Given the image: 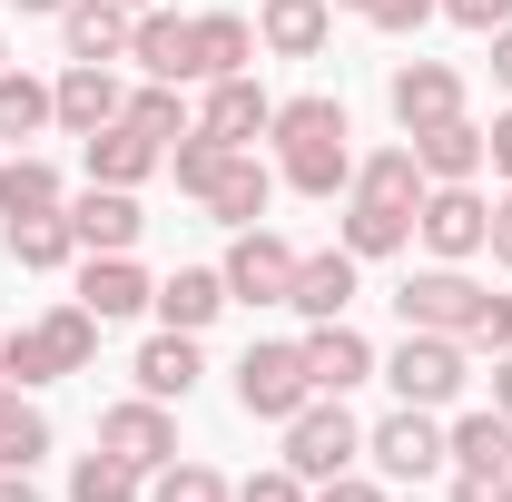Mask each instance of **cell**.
Instances as JSON below:
<instances>
[{"label": "cell", "mask_w": 512, "mask_h": 502, "mask_svg": "<svg viewBox=\"0 0 512 502\" xmlns=\"http://www.w3.org/2000/svg\"><path fill=\"white\" fill-rule=\"evenodd\" d=\"M444 502H512V473H453Z\"/></svg>", "instance_id": "60d3db41"}, {"label": "cell", "mask_w": 512, "mask_h": 502, "mask_svg": "<svg viewBox=\"0 0 512 502\" xmlns=\"http://www.w3.org/2000/svg\"><path fill=\"white\" fill-rule=\"evenodd\" d=\"M266 197H276V168H266L256 148H227V158H217V178L197 188V207H207L217 227H256V217H266Z\"/></svg>", "instance_id": "5bb4252c"}, {"label": "cell", "mask_w": 512, "mask_h": 502, "mask_svg": "<svg viewBox=\"0 0 512 502\" xmlns=\"http://www.w3.org/2000/svg\"><path fill=\"white\" fill-rule=\"evenodd\" d=\"M473 375V345L463 335H424V325H404V345L384 355V384H394V404H424V414H444L453 394Z\"/></svg>", "instance_id": "3957f363"}, {"label": "cell", "mask_w": 512, "mask_h": 502, "mask_svg": "<svg viewBox=\"0 0 512 502\" xmlns=\"http://www.w3.org/2000/svg\"><path fill=\"white\" fill-rule=\"evenodd\" d=\"M493 404H503V414H512V345H503V355H493Z\"/></svg>", "instance_id": "7dc6e473"}, {"label": "cell", "mask_w": 512, "mask_h": 502, "mask_svg": "<svg viewBox=\"0 0 512 502\" xmlns=\"http://www.w3.org/2000/svg\"><path fill=\"white\" fill-rule=\"evenodd\" d=\"M148 502H237V483H227L217 463H188V453H178V463L148 473Z\"/></svg>", "instance_id": "e575fe53"}, {"label": "cell", "mask_w": 512, "mask_h": 502, "mask_svg": "<svg viewBox=\"0 0 512 502\" xmlns=\"http://www.w3.org/2000/svg\"><path fill=\"white\" fill-rule=\"evenodd\" d=\"M69 502H148V473H138V463H119V453H79Z\"/></svg>", "instance_id": "d6a6232c"}, {"label": "cell", "mask_w": 512, "mask_h": 502, "mask_svg": "<svg viewBox=\"0 0 512 502\" xmlns=\"http://www.w3.org/2000/svg\"><path fill=\"white\" fill-rule=\"evenodd\" d=\"M128 30H138V10H119V0H69L60 10L69 60H128Z\"/></svg>", "instance_id": "d4e9b609"}, {"label": "cell", "mask_w": 512, "mask_h": 502, "mask_svg": "<svg viewBox=\"0 0 512 502\" xmlns=\"http://www.w3.org/2000/svg\"><path fill=\"white\" fill-rule=\"evenodd\" d=\"M60 207H69V188H60V168H50V158H30V148H20V158L0 168V227H10V217H60Z\"/></svg>", "instance_id": "4316f807"}, {"label": "cell", "mask_w": 512, "mask_h": 502, "mask_svg": "<svg viewBox=\"0 0 512 502\" xmlns=\"http://www.w3.org/2000/svg\"><path fill=\"white\" fill-rule=\"evenodd\" d=\"M483 247H493V266H512V178H503V197H493V237H483Z\"/></svg>", "instance_id": "7bdbcfd3"}, {"label": "cell", "mask_w": 512, "mask_h": 502, "mask_svg": "<svg viewBox=\"0 0 512 502\" xmlns=\"http://www.w3.org/2000/svg\"><path fill=\"white\" fill-rule=\"evenodd\" d=\"M256 40L276 60H316L325 40H335V0H266L256 10Z\"/></svg>", "instance_id": "7402d4cb"}, {"label": "cell", "mask_w": 512, "mask_h": 502, "mask_svg": "<svg viewBox=\"0 0 512 502\" xmlns=\"http://www.w3.org/2000/svg\"><path fill=\"white\" fill-rule=\"evenodd\" d=\"M306 375H316V394H355V384L375 375V345H365L345 315H325L316 335H306Z\"/></svg>", "instance_id": "d6986e66"}, {"label": "cell", "mask_w": 512, "mask_h": 502, "mask_svg": "<svg viewBox=\"0 0 512 502\" xmlns=\"http://www.w3.org/2000/svg\"><path fill=\"white\" fill-rule=\"evenodd\" d=\"M128 128H148V138H158V148H168V138H188V99H178V79H148V89H138V99H128Z\"/></svg>", "instance_id": "d590c367"}, {"label": "cell", "mask_w": 512, "mask_h": 502, "mask_svg": "<svg viewBox=\"0 0 512 502\" xmlns=\"http://www.w3.org/2000/svg\"><path fill=\"white\" fill-rule=\"evenodd\" d=\"M384 99H394V128H404V138H424V128L463 119V69H444V60H404Z\"/></svg>", "instance_id": "8fae6325"}, {"label": "cell", "mask_w": 512, "mask_h": 502, "mask_svg": "<svg viewBox=\"0 0 512 502\" xmlns=\"http://www.w3.org/2000/svg\"><path fill=\"white\" fill-rule=\"evenodd\" d=\"M128 375H138V394H158V404H188V394H197V375H207V365H197V335L158 325V335L138 345V365H128Z\"/></svg>", "instance_id": "ffe728a7"}, {"label": "cell", "mask_w": 512, "mask_h": 502, "mask_svg": "<svg viewBox=\"0 0 512 502\" xmlns=\"http://www.w3.org/2000/svg\"><path fill=\"white\" fill-rule=\"evenodd\" d=\"M237 404H247L256 424H286L296 404H316L306 345H247V355H237Z\"/></svg>", "instance_id": "5b68a950"}, {"label": "cell", "mask_w": 512, "mask_h": 502, "mask_svg": "<svg viewBox=\"0 0 512 502\" xmlns=\"http://www.w3.org/2000/svg\"><path fill=\"white\" fill-rule=\"evenodd\" d=\"M276 178L296 197H335V188H355V128H345V99H276Z\"/></svg>", "instance_id": "6da1fadb"}, {"label": "cell", "mask_w": 512, "mask_h": 502, "mask_svg": "<svg viewBox=\"0 0 512 502\" xmlns=\"http://www.w3.org/2000/svg\"><path fill=\"white\" fill-rule=\"evenodd\" d=\"M79 148H89V188H138V178L168 168V148H158L148 128H128V119H109L99 138H79Z\"/></svg>", "instance_id": "2e32d148"}, {"label": "cell", "mask_w": 512, "mask_h": 502, "mask_svg": "<svg viewBox=\"0 0 512 502\" xmlns=\"http://www.w3.org/2000/svg\"><path fill=\"white\" fill-rule=\"evenodd\" d=\"M424 188H434V178H424V158H414V148H375V158L355 168V188H345V197H375V207H424Z\"/></svg>", "instance_id": "f1b7e54d"}, {"label": "cell", "mask_w": 512, "mask_h": 502, "mask_svg": "<svg viewBox=\"0 0 512 502\" xmlns=\"http://www.w3.org/2000/svg\"><path fill=\"white\" fill-rule=\"evenodd\" d=\"M247 60H256V20L207 10V20H197V79H237Z\"/></svg>", "instance_id": "1f68e13d"}, {"label": "cell", "mask_w": 512, "mask_h": 502, "mask_svg": "<svg viewBox=\"0 0 512 502\" xmlns=\"http://www.w3.org/2000/svg\"><path fill=\"white\" fill-rule=\"evenodd\" d=\"M0 502H40V483H30V473H10V463H0Z\"/></svg>", "instance_id": "f6af8a7d"}, {"label": "cell", "mask_w": 512, "mask_h": 502, "mask_svg": "<svg viewBox=\"0 0 512 502\" xmlns=\"http://www.w3.org/2000/svg\"><path fill=\"white\" fill-rule=\"evenodd\" d=\"M158 296L148 276H138V256H79V306L99 315V325H119V315H138Z\"/></svg>", "instance_id": "603a6c76"}, {"label": "cell", "mask_w": 512, "mask_h": 502, "mask_svg": "<svg viewBox=\"0 0 512 502\" xmlns=\"http://www.w3.org/2000/svg\"><path fill=\"white\" fill-rule=\"evenodd\" d=\"M463 345H473V355H503V345H512V296H493V286H483V296H473V315H463Z\"/></svg>", "instance_id": "8d00e7d4"}, {"label": "cell", "mask_w": 512, "mask_h": 502, "mask_svg": "<svg viewBox=\"0 0 512 502\" xmlns=\"http://www.w3.org/2000/svg\"><path fill=\"white\" fill-rule=\"evenodd\" d=\"M483 168H503V178H512V109L483 128Z\"/></svg>", "instance_id": "ee69618b"}, {"label": "cell", "mask_w": 512, "mask_h": 502, "mask_svg": "<svg viewBox=\"0 0 512 502\" xmlns=\"http://www.w3.org/2000/svg\"><path fill=\"white\" fill-rule=\"evenodd\" d=\"M355 453H365V424L345 414V394H316V404L286 414V473H296V483H335V473H355Z\"/></svg>", "instance_id": "277c9868"}, {"label": "cell", "mask_w": 512, "mask_h": 502, "mask_svg": "<svg viewBox=\"0 0 512 502\" xmlns=\"http://www.w3.org/2000/svg\"><path fill=\"white\" fill-rule=\"evenodd\" d=\"M345 256H394L414 247V207H375V197H345V227H335Z\"/></svg>", "instance_id": "83f0119b"}, {"label": "cell", "mask_w": 512, "mask_h": 502, "mask_svg": "<svg viewBox=\"0 0 512 502\" xmlns=\"http://www.w3.org/2000/svg\"><path fill=\"white\" fill-rule=\"evenodd\" d=\"M89 355H99V315H89V306H50L40 325L0 335V375L20 384V394H30V384H50V375H79Z\"/></svg>", "instance_id": "7a4b0ae2"}, {"label": "cell", "mask_w": 512, "mask_h": 502, "mask_svg": "<svg viewBox=\"0 0 512 502\" xmlns=\"http://www.w3.org/2000/svg\"><path fill=\"white\" fill-rule=\"evenodd\" d=\"M276 128V99L256 89L247 69L237 79H207V99H197V138H217V148H256Z\"/></svg>", "instance_id": "7c38bea8"}, {"label": "cell", "mask_w": 512, "mask_h": 502, "mask_svg": "<svg viewBox=\"0 0 512 502\" xmlns=\"http://www.w3.org/2000/svg\"><path fill=\"white\" fill-rule=\"evenodd\" d=\"M99 453H119V463H138V473H158V463H178V414H168L158 394H128V404L99 414Z\"/></svg>", "instance_id": "ba28073f"}, {"label": "cell", "mask_w": 512, "mask_h": 502, "mask_svg": "<svg viewBox=\"0 0 512 502\" xmlns=\"http://www.w3.org/2000/svg\"><path fill=\"white\" fill-rule=\"evenodd\" d=\"M40 453H50V414H40L20 384L0 375V463H10V473H30Z\"/></svg>", "instance_id": "4dcf8cb0"}, {"label": "cell", "mask_w": 512, "mask_h": 502, "mask_svg": "<svg viewBox=\"0 0 512 502\" xmlns=\"http://www.w3.org/2000/svg\"><path fill=\"white\" fill-rule=\"evenodd\" d=\"M434 10H444V0H365V20H375V30H394V40H404V30H424Z\"/></svg>", "instance_id": "74e56055"}, {"label": "cell", "mask_w": 512, "mask_h": 502, "mask_svg": "<svg viewBox=\"0 0 512 502\" xmlns=\"http://www.w3.org/2000/svg\"><path fill=\"white\" fill-rule=\"evenodd\" d=\"M493 79H503V89H512V20H503V30H493Z\"/></svg>", "instance_id": "bcb514c9"}, {"label": "cell", "mask_w": 512, "mask_h": 502, "mask_svg": "<svg viewBox=\"0 0 512 502\" xmlns=\"http://www.w3.org/2000/svg\"><path fill=\"white\" fill-rule=\"evenodd\" d=\"M50 119H60L69 138H99L109 119H128V89L109 79V60H69L60 79H50Z\"/></svg>", "instance_id": "30bf717a"}, {"label": "cell", "mask_w": 512, "mask_h": 502, "mask_svg": "<svg viewBox=\"0 0 512 502\" xmlns=\"http://www.w3.org/2000/svg\"><path fill=\"white\" fill-rule=\"evenodd\" d=\"M227 296L237 306H286V286H296V247L286 237H266V227H237V247H227Z\"/></svg>", "instance_id": "9c48e42d"}, {"label": "cell", "mask_w": 512, "mask_h": 502, "mask_svg": "<svg viewBox=\"0 0 512 502\" xmlns=\"http://www.w3.org/2000/svg\"><path fill=\"white\" fill-rule=\"evenodd\" d=\"M50 119V79H30V69H0V138H40Z\"/></svg>", "instance_id": "836d02e7"}, {"label": "cell", "mask_w": 512, "mask_h": 502, "mask_svg": "<svg viewBox=\"0 0 512 502\" xmlns=\"http://www.w3.org/2000/svg\"><path fill=\"white\" fill-rule=\"evenodd\" d=\"M473 296H483V286H473L463 266H424V276H404V286H394V315H404V325H424V335H463Z\"/></svg>", "instance_id": "4fadbf2b"}, {"label": "cell", "mask_w": 512, "mask_h": 502, "mask_svg": "<svg viewBox=\"0 0 512 502\" xmlns=\"http://www.w3.org/2000/svg\"><path fill=\"white\" fill-rule=\"evenodd\" d=\"M404 148L424 158V178H434V188L483 178V128H473V119H444V128H424V138H404Z\"/></svg>", "instance_id": "484cf974"}, {"label": "cell", "mask_w": 512, "mask_h": 502, "mask_svg": "<svg viewBox=\"0 0 512 502\" xmlns=\"http://www.w3.org/2000/svg\"><path fill=\"white\" fill-rule=\"evenodd\" d=\"M0 69H10V30H0Z\"/></svg>", "instance_id": "f907efd6"}, {"label": "cell", "mask_w": 512, "mask_h": 502, "mask_svg": "<svg viewBox=\"0 0 512 502\" xmlns=\"http://www.w3.org/2000/svg\"><path fill=\"white\" fill-rule=\"evenodd\" d=\"M355 266H365V256H345V247H316V256H296V286H286V306L306 315V325L345 315V306H355Z\"/></svg>", "instance_id": "ac0fdd59"}, {"label": "cell", "mask_w": 512, "mask_h": 502, "mask_svg": "<svg viewBox=\"0 0 512 502\" xmlns=\"http://www.w3.org/2000/svg\"><path fill=\"white\" fill-rule=\"evenodd\" d=\"M119 10H158V0H119Z\"/></svg>", "instance_id": "681fc988"}, {"label": "cell", "mask_w": 512, "mask_h": 502, "mask_svg": "<svg viewBox=\"0 0 512 502\" xmlns=\"http://www.w3.org/2000/svg\"><path fill=\"white\" fill-rule=\"evenodd\" d=\"M444 20H463V30H483V40H493V30L512 20V0H444Z\"/></svg>", "instance_id": "ab89813d"}, {"label": "cell", "mask_w": 512, "mask_h": 502, "mask_svg": "<svg viewBox=\"0 0 512 502\" xmlns=\"http://www.w3.org/2000/svg\"><path fill=\"white\" fill-rule=\"evenodd\" d=\"M306 502H384V483H365V473H335V483H316Z\"/></svg>", "instance_id": "b9f144b4"}, {"label": "cell", "mask_w": 512, "mask_h": 502, "mask_svg": "<svg viewBox=\"0 0 512 502\" xmlns=\"http://www.w3.org/2000/svg\"><path fill=\"white\" fill-rule=\"evenodd\" d=\"M306 493H316V483H296L286 463H276V473H247V483H237V502H306Z\"/></svg>", "instance_id": "f35d334b"}, {"label": "cell", "mask_w": 512, "mask_h": 502, "mask_svg": "<svg viewBox=\"0 0 512 502\" xmlns=\"http://www.w3.org/2000/svg\"><path fill=\"white\" fill-rule=\"evenodd\" d=\"M0 247H10V266H30V276L69 266V256H79V237H69V207H60V217H10V227H0Z\"/></svg>", "instance_id": "f546056e"}, {"label": "cell", "mask_w": 512, "mask_h": 502, "mask_svg": "<svg viewBox=\"0 0 512 502\" xmlns=\"http://www.w3.org/2000/svg\"><path fill=\"white\" fill-rule=\"evenodd\" d=\"M128 60L148 69V79H178V89H188V79H197V20H178V10H138Z\"/></svg>", "instance_id": "e0dca14e"}, {"label": "cell", "mask_w": 512, "mask_h": 502, "mask_svg": "<svg viewBox=\"0 0 512 502\" xmlns=\"http://www.w3.org/2000/svg\"><path fill=\"white\" fill-rule=\"evenodd\" d=\"M365 453H375L384 483H424V473H444V463H453V453H444V424H434L424 404H394L375 434H365Z\"/></svg>", "instance_id": "8992f818"}, {"label": "cell", "mask_w": 512, "mask_h": 502, "mask_svg": "<svg viewBox=\"0 0 512 502\" xmlns=\"http://www.w3.org/2000/svg\"><path fill=\"white\" fill-rule=\"evenodd\" d=\"M10 10H30V20H60L69 0H10Z\"/></svg>", "instance_id": "c3c4849f"}, {"label": "cell", "mask_w": 512, "mask_h": 502, "mask_svg": "<svg viewBox=\"0 0 512 502\" xmlns=\"http://www.w3.org/2000/svg\"><path fill=\"white\" fill-rule=\"evenodd\" d=\"M138 227H148V217H138L128 188H79V197H69V237H79V256H128Z\"/></svg>", "instance_id": "9a60e30c"}, {"label": "cell", "mask_w": 512, "mask_h": 502, "mask_svg": "<svg viewBox=\"0 0 512 502\" xmlns=\"http://www.w3.org/2000/svg\"><path fill=\"white\" fill-rule=\"evenodd\" d=\"M414 237L434 247V266H463V256H483V237H493V207L473 197V178H463V188H424Z\"/></svg>", "instance_id": "52a82bcc"}, {"label": "cell", "mask_w": 512, "mask_h": 502, "mask_svg": "<svg viewBox=\"0 0 512 502\" xmlns=\"http://www.w3.org/2000/svg\"><path fill=\"white\" fill-rule=\"evenodd\" d=\"M444 453H453V473H512V414H503V404L453 414V424H444Z\"/></svg>", "instance_id": "cb8c5ba5"}, {"label": "cell", "mask_w": 512, "mask_h": 502, "mask_svg": "<svg viewBox=\"0 0 512 502\" xmlns=\"http://www.w3.org/2000/svg\"><path fill=\"white\" fill-rule=\"evenodd\" d=\"M335 10H365V0H335Z\"/></svg>", "instance_id": "816d5d0a"}, {"label": "cell", "mask_w": 512, "mask_h": 502, "mask_svg": "<svg viewBox=\"0 0 512 502\" xmlns=\"http://www.w3.org/2000/svg\"><path fill=\"white\" fill-rule=\"evenodd\" d=\"M148 306H158V325H178V335H207L217 306H237V296H227V276H217V266H178V276H158V296H148Z\"/></svg>", "instance_id": "44dd1931"}]
</instances>
